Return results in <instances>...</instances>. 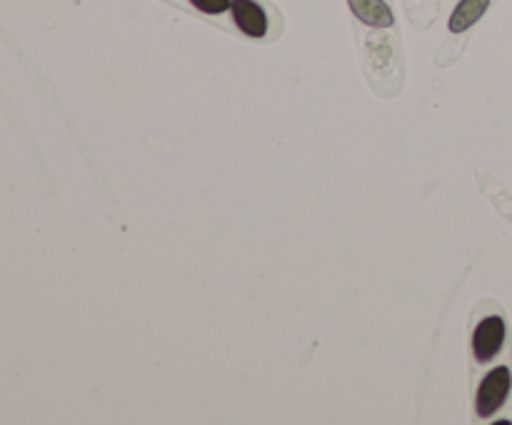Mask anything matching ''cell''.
<instances>
[{
    "instance_id": "6",
    "label": "cell",
    "mask_w": 512,
    "mask_h": 425,
    "mask_svg": "<svg viewBox=\"0 0 512 425\" xmlns=\"http://www.w3.org/2000/svg\"><path fill=\"white\" fill-rule=\"evenodd\" d=\"M190 5L208 15H220L230 10V0H190Z\"/></svg>"
},
{
    "instance_id": "4",
    "label": "cell",
    "mask_w": 512,
    "mask_h": 425,
    "mask_svg": "<svg viewBox=\"0 0 512 425\" xmlns=\"http://www.w3.org/2000/svg\"><path fill=\"white\" fill-rule=\"evenodd\" d=\"M350 10L360 23L370 28H390L393 25V10L385 0H348Z\"/></svg>"
},
{
    "instance_id": "3",
    "label": "cell",
    "mask_w": 512,
    "mask_h": 425,
    "mask_svg": "<svg viewBox=\"0 0 512 425\" xmlns=\"http://www.w3.org/2000/svg\"><path fill=\"white\" fill-rule=\"evenodd\" d=\"M230 13L248 38H263L268 33V15L255 0H230Z\"/></svg>"
},
{
    "instance_id": "2",
    "label": "cell",
    "mask_w": 512,
    "mask_h": 425,
    "mask_svg": "<svg viewBox=\"0 0 512 425\" xmlns=\"http://www.w3.org/2000/svg\"><path fill=\"white\" fill-rule=\"evenodd\" d=\"M505 343V320L500 315L480 320L473 333V353L478 363H490Z\"/></svg>"
},
{
    "instance_id": "1",
    "label": "cell",
    "mask_w": 512,
    "mask_h": 425,
    "mask_svg": "<svg viewBox=\"0 0 512 425\" xmlns=\"http://www.w3.org/2000/svg\"><path fill=\"white\" fill-rule=\"evenodd\" d=\"M512 388V375L508 368H495L490 370L483 378L478 388V398H475V410H478L480 418H490L493 413H498L500 408L508 400Z\"/></svg>"
},
{
    "instance_id": "5",
    "label": "cell",
    "mask_w": 512,
    "mask_h": 425,
    "mask_svg": "<svg viewBox=\"0 0 512 425\" xmlns=\"http://www.w3.org/2000/svg\"><path fill=\"white\" fill-rule=\"evenodd\" d=\"M490 3H493V0H460V3L455 5L453 13H450V33H465V30L473 28V25L488 13Z\"/></svg>"
}]
</instances>
